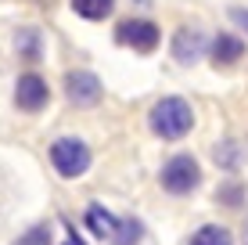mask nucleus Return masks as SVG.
<instances>
[{
    "instance_id": "nucleus-1",
    "label": "nucleus",
    "mask_w": 248,
    "mask_h": 245,
    "mask_svg": "<svg viewBox=\"0 0 248 245\" xmlns=\"http://www.w3.org/2000/svg\"><path fill=\"white\" fill-rule=\"evenodd\" d=\"M148 123H151V133H158V137H166V141H180V137L191 133L194 112H191V105H187L184 98H162L158 105L151 108Z\"/></svg>"
},
{
    "instance_id": "nucleus-2",
    "label": "nucleus",
    "mask_w": 248,
    "mask_h": 245,
    "mask_svg": "<svg viewBox=\"0 0 248 245\" xmlns=\"http://www.w3.org/2000/svg\"><path fill=\"white\" fill-rule=\"evenodd\" d=\"M50 166H54L58 177L76 180V177H83L90 170V148L79 137H58L50 145Z\"/></svg>"
},
{
    "instance_id": "nucleus-3",
    "label": "nucleus",
    "mask_w": 248,
    "mask_h": 245,
    "mask_svg": "<svg viewBox=\"0 0 248 245\" xmlns=\"http://www.w3.org/2000/svg\"><path fill=\"white\" fill-rule=\"evenodd\" d=\"M198 184H202V166L194 155H173L162 166V188L169 195H191Z\"/></svg>"
},
{
    "instance_id": "nucleus-4",
    "label": "nucleus",
    "mask_w": 248,
    "mask_h": 245,
    "mask_svg": "<svg viewBox=\"0 0 248 245\" xmlns=\"http://www.w3.org/2000/svg\"><path fill=\"white\" fill-rule=\"evenodd\" d=\"M47 101H50V87H47L44 76L40 72L18 76V83H15V105L22 112H40V108H47Z\"/></svg>"
},
{
    "instance_id": "nucleus-5",
    "label": "nucleus",
    "mask_w": 248,
    "mask_h": 245,
    "mask_svg": "<svg viewBox=\"0 0 248 245\" xmlns=\"http://www.w3.org/2000/svg\"><path fill=\"white\" fill-rule=\"evenodd\" d=\"M105 94V87H101V80L93 72H68L65 76V98L72 101L76 108H93Z\"/></svg>"
},
{
    "instance_id": "nucleus-6",
    "label": "nucleus",
    "mask_w": 248,
    "mask_h": 245,
    "mask_svg": "<svg viewBox=\"0 0 248 245\" xmlns=\"http://www.w3.org/2000/svg\"><path fill=\"white\" fill-rule=\"evenodd\" d=\"M115 36H119V44H126V47H133V50H140V54H148V50H155L158 47V25L155 22H148V18H130V22H123L115 29Z\"/></svg>"
},
{
    "instance_id": "nucleus-7",
    "label": "nucleus",
    "mask_w": 248,
    "mask_h": 245,
    "mask_svg": "<svg viewBox=\"0 0 248 245\" xmlns=\"http://www.w3.org/2000/svg\"><path fill=\"white\" fill-rule=\"evenodd\" d=\"M202 50H205V40H202L198 29H180L173 36V58L180 65H194L202 58Z\"/></svg>"
},
{
    "instance_id": "nucleus-8",
    "label": "nucleus",
    "mask_w": 248,
    "mask_h": 245,
    "mask_svg": "<svg viewBox=\"0 0 248 245\" xmlns=\"http://www.w3.org/2000/svg\"><path fill=\"white\" fill-rule=\"evenodd\" d=\"M209 54H212V62H216V65H234L237 58H245V40L241 36H230V33H219V36L212 40Z\"/></svg>"
},
{
    "instance_id": "nucleus-9",
    "label": "nucleus",
    "mask_w": 248,
    "mask_h": 245,
    "mask_svg": "<svg viewBox=\"0 0 248 245\" xmlns=\"http://www.w3.org/2000/svg\"><path fill=\"white\" fill-rule=\"evenodd\" d=\"M144 238V224L137 216H123L115 220V231H112V245H137Z\"/></svg>"
},
{
    "instance_id": "nucleus-10",
    "label": "nucleus",
    "mask_w": 248,
    "mask_h": 245,
    "mask_svg": "<svg viewBox=\"0 0 248 245\" xmlns=\"http://www.w3.org/2000/svg\"><path fill=\"white\" fill-rule=\"evenodd\" d=\"M87 227L97 234V238H112L115 220H112V213H108L105 206H97V202H93V206H87Z\"/></svg>"
},
{
    "instance_id": "nucleus-11",
    "label": "nucleus",
    "mask_w": 248,
    "mask_h": 245,
    "mask_svg": "<svg viewBox=\"0 0 248 245\" xmlns=\"http://www.w3.org/2000/svg\"><path fill=\"white\" fill-rule=\"evenodd\" d=\"M191 245H234V234L219 224H205L191 234Z\"/></svg>"
},
{
    "instance_id": "nucleus-12",
    "label": "nucleus",
    "mask_w": 248,
    "mask_h": 245,
    "mask_svg": "<svg viewBox=\"0 0 248 245\" xmlns=\"http://www.w3.org/2000/svg\"><path fill=\"white\" fill-rule=\"evenodd\" d=\"M112 7H115V0H72V11L83 15V18H90V22L108 18V15H112Z\"/></svg>"
},
{
    "instance_id": "nucleus-13",
    "label": "nucleus",
    "mask_w": 248,
    "mask_h": 245,
    "mask_svg": "<svg viewBox=\"0 0 248 245\" xmlns=\"http://www.w3.org/2000/svg\"><path fill=\"white\" fill-rule=\"evenodd\" d=\"M11 245H50V224H36L29 227L25 234H18Z\"/></svg>"
},
{
    "instance_id": "nucleus-14",
    "label": "nucleus",
    "mask_w": 248,
    "mask_h": 245,
    "mask_svg": "<svg viewBox=\"0 0 248 245\" xmlns=\"http://www.w3.org/2000/svg\"><path fill=\"white\" fill-rule=\"evenodd\" d=\"M216 166H223V170L241 166V148L237 145H216Z\"/></svg>"
},
{
    "instance_id": "nucleus-15",
    "label": "nucleus",
    "mask_w": 248,
    "mask_h": 245,
    "mask_svg": "<svg viewBox=\"0 0 248 245\" xmlns=\"http://www.w3.org/2000/svg\"><path fill=\"white\" fill-rule=\"evenodd\" d=\"M230 18H234V22L248 33V7H230Z\"/></svg>"
},
{
    "instance_id": "nucleus-16",
    "label": "nucleus",
    "mask_w": 248,
    "mask_h": 245,
    "mask_svg": "<svg viewBox=\"0 0 248 245\" xmlns=\"http://www.w3.org/2000/svg\"><path fill=\"white\" fill-rule=\"evenodd\" d=\"M223 202H230V206H237L241 202V188H223V195H219Z\"/></svg>"
},
{
    "instance_id": "nucleus-17",
    "label": "nucleus",
    "mask_w": 248,
    "mask_h": 245,
    "mask_svg": "<svg viewBox=\"0 0 248 245\" xmlns=\"http://www.w3.org/2000/svg\"><path fill=\"white\" fill-rule=\"evenodd\" d=\"M65 245H87L83 238H76V231H72V224H68V238H65Z\"/></svg>"
},
{
    "instance_id": "nucleus-18",
    "label": "nucleus",
    "mask_w": 248,
    "mask_h": 245,
    "mask_svg": "<svg viewBox=\"0 0 248 245\" xmlns=\"http://www.w3.org/2000/svg\"><path fill=\"white\" fill-rule=\"evenodd\" d=\"M245 245H248V224H245Z\"/></svg>"
}]
</instances>
